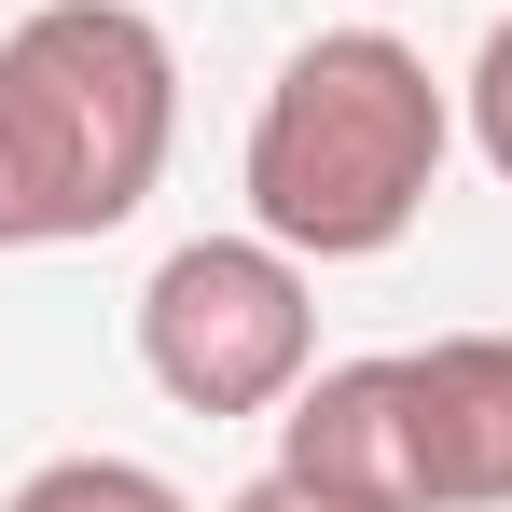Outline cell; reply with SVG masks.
<instances>
[{"label":"cell","instance_id":"1","mask_svg":"<svg viewBox=\"0 0 512 512\" xmlns=\"http://www.w3.org/2000/svg\"><path fill=\"white\" fill-rule=\"evenodd\" d=\"M180 139V56L139 0H42L0 42V250L139 222Z\"/></svg>","mask_w":512,"mask_h":512},{"label":"cell","instance_id":"2","mask_svg":"<svg viewBox=\"0 0 512 512\" xmlns=\"http://www.w3.org/2000/svg\"><path fill=\"white\" fill-rule=\"evenodd\" d=\"M443 84L388 28H319L250 111V222L305 263H374L443 180Z\"/></svg>","mask_w":512,"mask_h":512},{"label":"cell","instance_id":"3","mask_svg":"<svg viewBox=\"0 0 512 512\" xmlns=\"http://www.w3.org/2000/svg\"><path fill=\"white\" fill-rule=\"evenodd\" d=\"M139 374L180 416H277L319 374L305 250H277V236H194V250H167L153 291H139Z\"/></svg>","mask_w":512,"mask_h":512},{"label":"cell","instance_id":"4","mask_svg":"<svg viewBox=\"0 0 512 512\" xmlns=\"http://www.w3.org/2000/svg\"><path fill=\"white\" fill-rule=\"evenodd\" d=\"M277 471L360 512H429L416 499V416H402V346L388 360H319L277 402Z\"/></svg>","mask_w":512,"mask_h":512},{"label":"cell","instance_id":"5","mask_svg":"<svg viewBox=\"0 0 512 512\" xmlns=\"http://www.w3.org/2000/svg\"><path fill=\"white\" fill-rule=\"evenodd\" d=\"M402 416H416L429 512H512V333L402 346Z\"/></svg>","mask_w":512,"mask_h":512},{"label":"cell","instance_id":"6","mask_svg":"<svg viewBox=\"0 0 512 512\" xmlns=\"http://www.w3.org/2000/svg\"><path fill=\"white\" fill-rule=\"evenodd\" d=\"M0 512H194V499L167 471H139V457H42Z\"/></svg>","mask_w":512,"mask_h":512},{"label":"cell","instance_id":"7","mask_svg":"<svg viewBox=\"0 0 512 512\" xmlns=\"http://www.w3.org/2000/svg\"><path fill=\"white\" fill-rule=\"evenodd\" d=\"M471 139H485V167L512 180V14L485 28V56H471Z\"/></svg>","mask_w":512,"mask_h":512},{"label":"cell","instance_id":"8","mask_svg":"<svg viewBox=\"0 0 512 512\" xmlns=\"http://www.w3.org/2000/svg\"><path fill=\"white\" fill-rule=\"evenodd\" d=\"M222 512H360V499H319V485H291V471H263V485H236Z\"/></svg>","mask_w":512,"mask_h":512}]
</instances>
